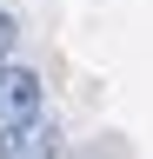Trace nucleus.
<instances>
[{
    "instance_id": "f257e3e1",
    "label": "nucleus",
    "mask_w": 153,
    "mask_h": 159,
    "mask_svg": "<svg viewBox=\"0 0 153 159\" xmlns=\"http://www.w3.org/2000/svg\"><path fill=\"white\" fill-rule=\"evenodd\" d=\"M60 152V126L40 119H20V126H0V159H53Z\"/></svg>"
},
{
    "instance_id": "f03ea898",
    "label": "nucleus",
    "mask_w": 153,
    "mask_h": 159,
    "mask_svg": "<svg viewBox=\"0 0 153 159\" xmlns=\"http://www.w3.org/2000/svg\"><path fill=\"white\" fill-rule=\"evenodd\" d=\"M20 119H40V73L7 66L0 73V126H20Z\"/></svg>"
},
{
    "instance_id": "7ed1b4c3",
    "label": "nucleus",
    "mask_w": 153,
    "mask_h": 159,
    "mask_svg": "<svg viewBox=\"0 0 153 159\" xmlns=\"http://www.w3.org/2000/svg\"><path fill=\"white\" fill-rule=\"evenodd\" d=\"M13 40H20V27H13V13H0V73H7V53H13Z\"/></svg>"
}]
</instances>
